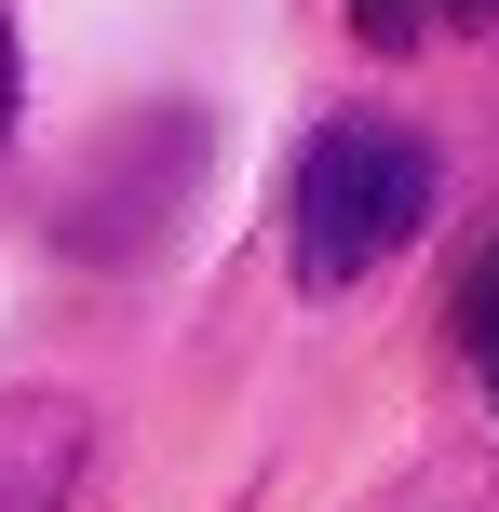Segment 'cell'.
<instances>
[{
	"mask_svg": "<svg viewBox=\"0 0 499 512\" xmlns=\"http://www.w3.org/2000/svg\"><path fill=\"white\" fill-rule=\"evenodd\" d=\"M432 135L419 122H392V108H324L311 122V149H297V189H284V256H297V283H365V270H392L405 243H419V216H432Z\"/></svg>",
	"mask_w": 499,
	"mask_h": 512,
	"instance_id": "6da1fadb",
	"label": "cell"
},
{
	"mask_svg": "<svg viewBox=\"0 0 499 512\" xmlns=\"http://www.w3.org/2000/svg\"><path fill=\"white\" fill-rule=\"evenodd\" d=\"M81 445H95V418L68 391H0V512H68Z\"/></svg>",
	"mask_w": 499,
	"mask_h": 512,
	"instance_id": "7a4b0ae2",
	"label": "cell"
},
{
	"mask_svg": "<svg viewBox=\"0 0 499 512\" xmlns=\"http://www.w3.org/2000/svg\"><path fill=\"white\" fill-rule=\"evenodd\" d=\"M499 0H351V27H365L378 54H405V41H446V27H486Z\"/></svg>",
	"mask_w": 499,
	"mask_h": 512,
	"instance_id": "3957f363",
	"label": "cell"
},
{
	"mask_svg": "<svg viewBox=\"0 0 499 512\" xmlns=\"http://www.w3.org/2000/svg\"><path fill=\"white\" fill-rule=\"evenodd\" d=\"M459 337H473V378H486V405H499V243L473 256V283H459Z\"/></svg>",
	"mask_w": 499,
	"mask_h": 512,
	"instance_id": "277c9868",
	"label": "cell"
},
{
	"mask_svg": "<svg viewBox=\"0 0 499 512\" xmlns=\"http://www.w3.org/2000/svg\"><path fill=\"white\" fill-rule=\"evenodd\" d=\"M14 95H27V54H14V0H0V149H14Z\"/></svg>",
	"mask_w": 499,
	"mask_h": 512,
	"instance_id": "5b68a950",
	"label": "cell"
}]
</instances>
